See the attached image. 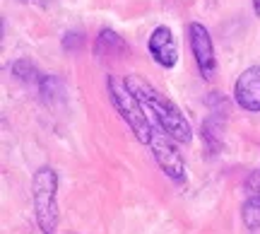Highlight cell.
<instances>
[{
  "mask_svg": "<svg viewBox=\"0 0 260 234\" xmlns=\"http://www.w3.org/2000/svg\"><path fill=\"white\" fill-rule=\"evenodd\" d=\"M149 56L154 58V63L161 68H174L178 63V46L176 39L169 27H157L149 37Z\"/></svg>",
  "mask_w": 260,
  "mask_h": 234,
  "instance_id": "7",
  "label": "cell"
},
{
  "mask_svg": "<svg viewBox=\"0 0 260 234\" xmlns=\"http://www.w3.org/2000/svg\"><path fill=\"white\" fill-rule=\"evenodd\" d=\"M125 84L133 90V94L140 99V104L154 116V121H157L159 126L174 138V140L176 142H190V138H193V128H190L188 119L181 113V109H178L171 99H167L154 84L147 82L145 77H140V75H128L125 77Z\"/></svg>",
  "mask_w": 260,
  "mask_h": 234,
  "instance_id": "1",
  "label": "cell"
},
{
  "mask_svg": "<svg viewBox=\"0 0 260 234\" xmlns=\"http://www.w3.org/2000/svg\"><path fill=\"white\" fill-rule=\"evenodd\" d=\"M31 198L41 234H53L60 222L58 213V174L53 167H41L31 177Z\"/></svg>",
  "mask_w": 260,
  "mask_h": 234,
  "instance_id": "3",
  "label": "cell"
},
{
  "mask_svg": "<svg viewBox=\"0 0 260 234\" xmlns=\"http://www.w3.org/2000/svg\"><path fill=\"white\" fill-rule=\"evenodd\" d=\"M222 119H224V116H217V113H212V116H210V119L203 123V140L207 142V148L212 150V155L219 150V148H222V138H219Z\"/></svg>",
  "mask_w": 260,
  "mask_h": 234,
  "instance_id": "10",
  "label": "cell"
},
{
  "mask_svg": "<svg viewBox=\"0 0 260 234\" xmlns=\"http://www.w3.org/2000/svg\"><path fill=\"white\" fill-rule=\"evenodd\" d=\"M82 44H84V39H82V34H77V32H73V34H65V39H63V48H65V51H77Z\"/></svg>",
  "mask_w": 260,
  "mask_h": 234,
  "instance_id": "12",
  "label": "cell"
},
{
  "mask_svg": "<svg viewBox=\"0 0 260 234\" xmlns=\"http://www.w3.org/2000/svg\"><path fill=\"white\" fill-rule=\"evenodd\" d=\"M253 10H255V15L260 17V0H253Z\"/></svg>",
  "mask_w": 260,
  "mask_h": 234,
  "instance_id": "14",
  "label": "cell"
},
{
  "mask_svg": "<svg viewBox=\"0 0 260 234\" xmlns=\"http://www.w3.org/2000/svg\"><path fill=\"white\" fill-rule=\"evenodd\" d=\"M106 90H109V97H111L113 106L118 109L121 119L130 126V131L135 133L142 145H149V138H152V131L154 126L152 121L147 119V109L140 104V99L133 94L125 80H118L116 75H109L106 77Z\"/></svg>",
  "mask_w": 260,
  "mask_h": 234,
  "instance_id": "2",
  "label": "cell"
},
{
  "mask_svg": "<svg viewBox=\"0 0 260 234\" xmlns=\"http://www.w3.org/2000/svg\"><path fill=\"white\" fill-rule=\"evenodd\" d=\"M188 41H190V51H193L200 75L205 80H212L217 73V58H214V44L210 39V32L200 22H190L188 24Z\"/></svg>",
  "mask_w": 260,
  "mask_h": 234,
  "instance_id": "5",
  "label": "cell"
},
{
  "mask_svg": "<svg viewBox=\"0 0 260 234\" xmlns=\"http://www.w3.org/2000/svg\"><path fill=\"white\" fill-rule=\"evenodd\" d=\"M128 53V44L121 34H116L113 29H102V34L94 41V56L99 61H113V58H121Z\"/></svg>",
  "mask_w": 260,
  "mask_h": 234,
  "instance_id": "8",
  "label": "cell"
},
{
  "mask_svg": "<svg viewBox=\"0 0 260 234\" xmlns=\"http://www.w3.org/2000/svg\"><path fill=\"white\" fill-rule=\"evenodd\" d=\"M10 73L17 77L22 84H27V87H34L39 92V87H41V82H44V73L39 70L31 61H27V58H22V61H15L12 63V68H10Z\"/></svg>",
  "mask_w": 260,
  "mask_h": 234,
  "instance_id": "9",
  "label": "cell"
},
{
  "mask_svg": "<svg viewBox=\"0 0 260 234\" xmlns=\"http://www.w3.org/2000/svg\"><path fill=\"white\" fill-rule=\"evenodd\" d=\"M241 217L248 229H260V196H248L241 208Z\"/></svg>",
  "mask_w": 260,
  "mask_h": 234,
  "instance_id": "11",
  "label": "cell"
},
{
  "mask_svg": "<svg viewBox=\"0 0 260 234\" xmlns=\"http://www.w3.org/2000/svg\"><path fill=\"white\" fill-rule=\"evenodd\" d=\"M246 191H248V196H260V169H255L251 177L246 179Z\"/></svg>",
  "mask_w": 260,
  "mask_h": 234,
  "instance_id": "13",
  "label": "cell"
},
{
  "mask_svg": "<svg viewBox=\"0 0 260 234\" xmlns=\"http://www.w3.org/2000/svg\"><path fill=\"white\" fill-rule=\"evenodd\" d=\"M149 150L157 159L159 169L167 174L174 184H183L186 181V164H183V157H181V152L176 148V140L169 135L161 126H154V131H152V138H149Z\"/></svg>",
  "mask_w": 260,
  "mask_h": 234,
  "instance_id": "4",
  "label": "cell"
},
{
  "mask_svg": "<svg viewBox=\"0 0 260 234\" xmlns=\"http://www.w3.org/2000/svg\"><path fill=\"white\" fill-rule=\"evenodd\" d=\"M234 99L243 111H260V66L246 68L236 84H234Z\"/></svg>",
  "mask_w": 260,
  "mask_h": 234,
  "instance_id": "6",
  "label": "cell"
}]
</instances>
